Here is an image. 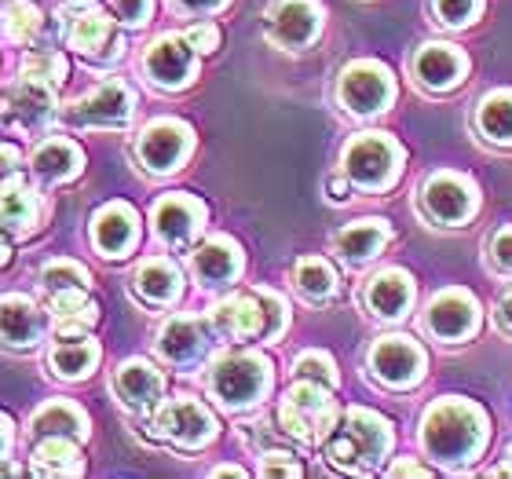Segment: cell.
Masks as SVG:
<instances>
[{
	"label": "cell",
	"instance_id": "obj_19",
	"mask_svg": "<svg viewBox=\"0 0 512 479\" xmlns=\"http://www.w3.org/2000/svg\"><path fill=\"white\" fill-rule=\"evenodd\" d=\"M139 242V213L128 202H107L92 216V245L99 256L121 260Z\"/></svg>",
	"mask_w": 512,
	"mask_h": 479
},
{
	"label": "cell",
	"instance_id": "obj_22",
	"mask_svg": "<svg viewBox=\"0 0 512 479\" xmlns=\"http://www.w3.org/2000/svg\"><path fill=\"white\" fill-rule=\"evenodd\" d=\"M99 341L88 337V330H59L48 348V370L59 381H85L99 366Z\"/></svg>",
	"mask_w": 512,
	"mask_h": 479
},
{
	"label": "cell",
	"instance_id": "obj_45",
	"mask_svg": "<svg viewBox=\"0 0 512 479\" xmlns=\"http://www.w3.org/2000/svg\"><path fill=\"white\" fill-rule=\"evenodd\" d=\"M491 260L498 271H512V227H502L491 238Z\"/></svg>",
	"mask_w": 512,
	"mask_h": 479
},
{
	"label": "cell",
	"instance_id": "obj_37",
	"mask_svg": "<svg viewBox=\"0 0 512 479\" xmlns=\"http://www.w3.org/2000/svg\"><path fill=\"white\" fill-rule=\"evenodd\" d=\"M44 293H59V289H92V275L77 260H66V256H55L41 267L37 275Z\"/></svg>",
	"mask_w": 512,
	"mask_h": 479
},
{
	"label": "cell",
	"instance_id": "obj_51",
	"mask_svg": "<svg viewBox=\"0 0 512 479\" xmlns=\"http://www.w3.org/2000/svg\"><path fill=\"white\" fill-rule=\"evenodd\" d=\"M498 322H502L505 330L512 333V289H509V293H505L502 300H498Z\"/></svg>",
	"mask_w": 512,
	"mask_h": 479
},
{
	"label": "cell",
	"instance_id": "obj_43",
	"mask_svg": "<svg viewBox=\"0 0 512 479\" xmlns=\"http://www.w3.org/2000/svg\"><path fill=\"white\" fill-rule=\"evenodd\" d=\"M183 37L191 41V48L198 55H209L220 48V30H216V22H194V26L183 30Z\"/></svg>",
	"mask_w": 512,
	"mask_h": 479
},
{
	"label": "cell",
	"instance_id": "obj_39",
	"mask_svg": "<svg viewBox=\"0 0 512 479\" xmlns=\"http://www.w3.org/2000/svg\"><path fill=\"white\" fill-rule=\"evenodd\" d=\"M293 377L297 381H315L326 388H337V362L326 352H300L293 362Z\"/></svg>",
	"mask_w": 512,
	"mask_h": 479
},
{
	"label": "cell",
	"instance_id": "obj_50",
	"mask_svg": "<svg viewBox=\"0 0 512 479\" xmlns=\"http://www.w3.org/2000/svg\"><path fill=\"white\" fill-rule=\"evenodd\" d=\"M392 476H428L425 465H414V461H399V465H392Z\"/></svg>",
	"mask_w": 512,
	"mask_h": 479
},
{
	"label": "cell",
	"instance_id": "obj_46",
	"mask_svg": "<svg viewBox=\"0 0 512 479\" xmlns=\"http://www.w3.org/2000/svg\"><path fill=\"white\" fill-rule=\"evenodd\" d=\"M19 169H22L19 147H11V143H0V183L8 180V176H15Z\"/></svg>",
	"mask_w": 512,
	"mask_h": 479
},
{
	"label": "cell",
	"instance_id": "obj_32",
	"mask_svg": "<svg viewBox=\"0 0 512 479\" xmlns=\"http://www.w3.org/2000/svg\"><path fill=\"white\" fill-rule=\"evenodd\" d=\"M30 469L37 476H81L85 461L77 450V439L70 436H41L30 454Z\"/></svg>",
	"mask_w": 512,
	"mask_h": 479
},
{
	"label": "cell",
	"instance_id": "obj_52",
	"mask_svg": "<svg viewBox=\"0 0 512 479\" xmlns=\"http://www.w3.org/2000/svg\"><path fill=\"white\" fill-rule=\"evenodd\" d=\"M8 260H11V245H8V238L0 235V267L8 264Z\"/></svg>",
	"mask_w": 512,
	"mask_h": 479
},
{
	"label": "cell",
	"instance_id": "obj_5",
	"mask_svg": "<svg viewBox=\"0 0 512 479\" xmlns=\"http://www.w3.org/2000/svg\"><path fill=\"white\" fill-rule=\"evenodd\" d=\"M278 425L282 432L300 443H322L337 425V403H333V388L315 381H297L282 395L278 403Z\"/></svg>",
	"mask_w": 512,
	"mask_h": 479
},
{
	"label": "cell",
	"instance_id": "obj_8",
	"mask_svg": "<svg viewBox=\"0 0 512 479\" xmlns=\"http://www.w3.org/2000/svg\"><path fill=\"white\" fill-rule=\"evenodd\" d=\"M55 114H59L55 85H48L41 77L22 74L0 92V121L11 132H41Z\"/></svg>",
	"mask_w": 512,
	"mask_h": 479
},
{
	"label": "cell",
	"instance_id": "obj_18",
	"mask_svg": "<svg viewBox=\"0 0 512 479\" xmlns=\"http://www.w3.org/2000/svg\"><path fill=\"white\" fill-rule=\"evenodd\" d=\"M209 330L231 344L260 341V333H264V308H260L256 289L253 293H231L220 304H213V311H209Z\"/></svg>",
	"mask_w": 512,
	"mask_h": 479
},
{
	"label": "cell",
	"instance_id": "obj_55",
	"mask_svg": "<svg viewBox=\"0 0 512 479\" xmlns=\"http://www.w3.org/2000/svg\"><path fill=\"white\" fill-rule=\"evenodd\" d=\"M66 4H92V0H66Z\"/></svg>",
	"mask_w": 512,
	"mask_h": 479
},
{
	"label": "cell",
	"instance_id": "obj_15",
	"mask_svg": "<svg viewBox=\"0 0 512 479\" xmlns=\"http://www.w3.org/2000/svg\"><path fill=\"white\" fill-rule=\"evenodd\" d=\"M66 48L92 59V63H114V59L125 55V41L114 33V19L99 8H81L70 15Z\"/></svg>",
	"mask_w": 512,
	"mask_h": 479
},
{
	"label": "cell",
	"instance_id": "obj_13",
	"mask_svg": "<svg viewBox=\"0 0 512 479\" xmlns=\"http://www.w3.org/2000/svg\"><path fill=\"white\" fill-rule=\"evenodd\" d=\"M322 22H326V11L319 8V0H275L267 8V37L278 48L300 52V48L315 44Z\"/></svg>",
	"mask_w": 512,
	"mask_h": 479
},
{
	"label": "cell",
	"instance_id": "obj_34",
	"mask_svg": "<svg viewBox=\"0 0 512 479\" xmlns=\"http://www.w3.org/2000/svg\"><path fill=\"white\" fill-rule=\"evenodd\" d=\"M44 30V11L33 0H8L0 8V33L11 44H33Z\"/></svg>",
	"mask_w": 512,
	"mask_h": 479
},
{
	"label": "cell",
	"instance_id": "obj_44",
	"mask_svg": "<svg viewBox=\"0 0 512 479\" xmlns=\"http://www.w3.org/2000/svg\"><path fill=\"white\" fill-rule=\"evenodd\" d=\"M300 465L293 461V454H286V450H271V454H264V461H260V476H300Z\"/></svg>",
	"mask_w": 512,
	"mask_h": 479
},
{
	"label": "cell",
	"instance_id": "obj_35",
	"mask_svg": "<svg viewBox=\"0 0 512 479\" xmlns=\"http://www.w3.org/2000/svg\"><path fill=\"white\" fill-rule=\"evenodd\" d=\"M476 125H480L483 139H491L498 147H512V92L498 88L483 99L476 110Z\"/></svg>",
	"mask_w": 512,
	"mask_h": 479
},
{
	"label": "cell",
	"instance_id": "obj_25",
	"mask_svg": "<svg viewBox=\"0 0 512 479\" xmlns=\"http://www.w3.org/2000/svg\"><path fill=\"white\" fill-rule=\"evenodd\" d=\"M114 395L128 410H139V414H150L154 406L161 403V392H165V377L154 362L147 359H128L114 370Z\"/></svg>",
	"mask_w": 512,
	"mask_h": 479
},
{
	"label": "cell",
	"instance_id": "obj_30",
	"mask_svg": "<svg viewBox=\"0 0 512 479\" xmlns=\"http://www.w3.org/2000/svg\"><path fill=\"white\" fill-rule=\"evenodd\" d=\"M388 238H392V227L384 224V220H355V224L337 231L333 249H337V256H341L344 264L363 267L388 245Z\"/></svg>",
	"mask_w": 512,
	"mask_h": 479
},
{
	"label": "cell",
	"instance_id": "obj_2",
	"mask_svg": "<svg viewBox=\"0 0 512 479\" xmlns=\"http://www.w3.org/2000/svg\"><path fill=\"white\" fill-rule=\"evenodd\" d=\"M392 425L374 410L352 406L322 439V454L341 472H374L392 454Z\"/></svg>",
	"mask_w": 512,
	"mask_h": 479
},
{
	"label": "cell",
	"instance_id": "obj_17",
	"mask_svg": "<svg viewBox=\"0 0 512 479\" xmlns=\"http://www.w3.org/2000/svg\"><path fill=\"white\" fill-rule=\"evenodd\" d=\"M425 326L436 341L458 344L476 333V326H480V308H476V300H472L465 289H443V293L432 297V304H428Z\"/></svg>",
	"mask_w": 512,
	"mask_h": 479
},
{
	"label": "cell",
	"instance_id": "obj_29",
	"mask_svg": "<svg viewBox=\"0 0 512 479\" xmlns=\"http://www.w3.org/2000/svg\"><path fill=\"white\" fill-rule=\"evenodd\" d=\"M132 289H136L139 300L158 304V308H169V304H176L183 293V275L169 256H150V260H143V264L136 267Z\"/></svg>",
	"mask_w": 512,
	"mask_h": 479
},
{
	"label": "cell",
	"instance_id": "obj_27",
	"mask_svg": "<svg viewBox=\"0 0 512 479\" xmlns=\"http://www.w3.org/2000/svg\"><path fill=\"white\" fill-rule=\"evenodd\" d=\"M366 308L370 315L381 322H399L410 311L414 304V278L399 271V267H384L370 278V286H366Z\"/></svg>",
	"mask_w": 512,
	"mask_h": 479
},
{
	"label": "cell",
	"instance_id": "obj_33",
	"mask_svg": "<svg viewBox=\"0 0 512 479\" xmlns=\"http://www.w3.org/2000/svg\"><path fill=\"white\" fill-rule=\"evenodd\" d=\"M48 315L59 330H88L99 319V308L88 297V289H59V293H48Z\"/></svg>",
	"mask_w": 512,
	"mask_h": 479
},
{
	"label": "cell",
	"instance_id": "obj_41",
	"mask_svg": "<svg viewBox=\"0 0 512 479\" xmlns=\"http://www.w3.org/2000/svg\"><path fill=\"white\" fill-rule=\"evenodd\" d=\"M432 11H436V19L443 26L461 30V26H469L483 11V0H432Z\"/></svg>",
	"mask_w": 512,
	"mask_h": 479
},
{
	"label": "cell",
	"instance_id": "obj_28",
	"mask_svg": "<svg viewBox=\"0 0 512 479\" xmlns=\"http://www.w3.org/2000/svg\"><path fill=\"white\" fill-rule=\"evenodd\" d=\"M465 70H469V59L458 48H450V44H425L414 55L417 85H425L428 92H450V88H458L465 81Z\"/></svg>",
	"mask_w": 512,
	"mask_h": 479
},
{
	"label": "cell",
	"instance_id": "obj_7",
	"mask_svg": "<svg viewBox=\"0 0 512 479\" xmlns=\"http://www.w3.org/2000/svg\"><path fill=\"white\" fill-rule=\"evenodd\" d=\"M337 99L341 107L355 118H374L381 110L392 107L395 99V81L392 70L377 59H355L341 70L337 81Z\"/></svg>",
	"mask_w": 512,
	"mask_h": 479
},
{
	"label": "cell",
	"instance_id": "obj_47",
	"mask_svg": "<svg viewBox=\"0 0 512 479\" xmlns=\"http://www.w3.org/2000/svg\"><path fill=\"white\" fill-rule=\"evenodd\" d=\"M180 11H191V15H213L227 4V0H172Z\"/></svg>",
	"mask_w": 512,
	"mask_h": 479
},
{
	"label": "cell",
	"instance_id": "obj_31",
	"mask_svg": "<svg viewBox=\"0 0 512 479\" xmlns=\"http://www.w3.org/2000/svg\"><path fill=\"white\" fill-rule=\"evenodd\" d=\"M30 436L41 439V436H70L77 443H85L92 436V421L88 414L81 410L77 403L70 399H52V403H44L37 414L30 417Z\"/></svg>",
	"mask_w": 512,
	"mask_h": 479
},
{
	"label": "cell",
	"instance_id": "obj_12",
	"mask_svg": "<svg viewBox=\"0 0 512 479\" xmlns=\"http://www.w3.org/2000/svg\"><path fill=\"white\" fill-rule=\"evenodd\" d=\"M143 74L150 77V85L165 88V92H180L198 74V52L183 33H165L143 52Z\"/></svg>",
	"mask_w": 512,
	"mask_h": 479
},
{
	"label": "cell",
	"instance_id": "obj_54",
	"mask_svg": "<svg viewBox=\"0 0 512 479\" xmlns=\"http://www.w3.org/2000/svg\"><path fill=\"white\" fill-rule=\"evenodd\" d=\"M498 476H512V447L505 450V461H502V469H498Z\"/></svg>",
	"mask_w": 512,
	"mask_h": 479
},
{
	"label": "cell",
	"instance_id": "obj_24",
	"mask_svg": "<svg viewBox=\"0 0 512 479\" xmlns=\"http://www.w3.org/2000/svg\"><path fill=\"white\" fill-rule=\"evenodd\" d=\"M191 275L202 289H224L242 275V249L231 238L216 235L191 253Z\"/></svg>",
	"mask_w": 512,
	"mask_h": 479
},
{
	"label": "cell",
	"instance_id": "obj_4",
	"mask_svg": "<svg viewBox=\"0 0 512 479\" xmlns=\"http://www.w3.org/2000/svg\"><path fill=\"white\" fill-rule=\"evenodd\" d=\"M403 147L384 132H363V136L348 139L341 154V172L352 180V187L363 191H388L399 172H403Z\"/></svg>",
	"mask_w": 512,
	"mask_h": 479
},
{
	"label": "cell",
	"instance_id": "obj_3",
	"mask_svg": "<svg viewBox=\"0 0 512 479\" xmlns=\"http://www.w3.org/2000/svg\"><path fill=\"white\" fill-rule=\"evenodd\" d=\"M205 384L209 395L231 414L253 410L271 392V362L260 352H224L209 362Z\"/></svg>",
	"mask_w": 512,
	"mask_h": 479
},
{
	"label": "cell",
	"instance_id": "obj_1",
	"mask_svg": "<svg viewBox=\"0 0 512 479\" xmlns=\"http://www.w3.org/2000/svg\"><path fill=\"white\" fill-rule=\"evenodd\" d=\"M487 436H491L487 414L476 403L461 399V395L432 403L425 410V421H421V447H425V454L436 458L439 465H450V469L480 458L483 447H487Z\"/></svg>",
	"mask_w": 512,
	"mask_h": 479
},
{
	"label": "cell",
	"instance_id": "obj_26",
	"mask_svg": "<svg viewBox=\"0 0 512 479\" xmlns=\"http://www.w3.org/2000/svg\"><path fill=\"white\" fill-rule=\"evenodd\" d=\"M205 348H209V333L191 315L169 319L158 330V341H154V352L161 355V362H169V366H194L205 355Z\"/></svg>",
	"mask_w": 512,
	"mask_h": 479
},
{
	"label": "cell",
	"instance_id": "obj_42",
	"mask_svg": "<svg viewBox=\"0 0 512 479\" xmlns=\"http://www.w3.org/2000/svg\"><path fill=\"white\" fill-rule=\"evenodd\" d=\"M110 8H114V15H118L121 26H128V30H139V26L150 19L154 0H110Z\"/></svg>",
	"mask_w": 512,
	"mask_h": 479
},
{
	"label": "cell",
	"instance_id": "obj_23",
	"mask_svg": "<svg viewBox=\"0 0 512 479\" xmlns=\"http://www.w3.org/2000/svg\"><path fill=\"white\" fill-rule=\"evenodd\" d=\"M44 341V311L26 293H4L0 297V344L8 348H37Z\"/></svg>",
	"mask_w": 512,
	"mask_h": 479
},
{
	"label": "cell",
	"instance_id": "obj_49",
	"mask_svg": "<svg viewBox=\"0 0 512 479\" xmlns=\"http://www.w3.org/2000/svg\"><path fill=\"white\" fill-rule=\"evenodd\" d=\"M11 443H15V425L8 414H0V461L11 454Z\"/></svg>",
	"mask_w": 512,
	"mask_h": 479
},
{
	"label": "cell",
	"instance_id": "obj_10",
	"mask_svg": "<svg viewBox=\"0 0 512 479\" xmlns=\"http://www.w3.org/2000/svg\"><path fill=\"white\" fill-rule=\"evenodd\" d=\"M194 150V132L191 125H183L176 118H158L150 121L143 132L136 136V158L139 165L154 176H169L191 158Z\"/></svg>",
	"mask_w": 512,
	"mask_h": 479
},
{
	"label": "cell",
	"instance_id": "obj_38",
	"mask_svg": "<svg viewBox=\"0 0 512 479\" xmlns=\"http://www.w3.org/2000/svg\"><path fill=\"white\" fill-rule=\"evenodd\" d=\"M22 74L30 77H41V81H48V85H63L66 74H70V66H66V59L59 52H48V48H37V52L22 55Z\"/></svg>",
	"mask_w": 512,
	"mask_h": 479
},
{
	"label": "cell",
	"instance_id": "obj_14",
	"mask_svg": "<svg viewBox=\"0 0 512 479\" xmlns=\"http://www.w3.org/2000/svg\"><path fill=\"white\" fill-rule=\"evenodd\" d=\"M205 205L191 194H165L154 202L150 209V227H154V238L169 249H187L194 238L202 235L205 227Z\"/></svg>",
	"mask_w": 512,
	"mask_h": 479
},
{
	"label": "cell",
	"instance_id": "obj_6",
	"mask_svg": "<svg viewBox=\"0 0 512 479\" xmlns=\"http://www.w3.org/2000/svg\"><path fill=\"white\" fill-rule=\"evenodd\" d=\"M216 417L194 395H172L150 410V436L180 450H202L216 439Z\"/></svg>",
	"mask_w": 512,
	"mask_h": 479
},
{
	"label": "cell",
	"instance_id": "obj_53",
	"mask_svg": "<svg viewBox=\"0 0 512 479\" xmlns=\"http://www.w3.org/2000/svg\"><path fill=\"white\" fill-rule=\"evenodd\" d=\"M213 476H246V472H242V469H235V465H220V469H216Z\"/></svg>",
	"mask_w": 512,
	"mask_h": 479
},
{
	"label": "cell",
	"instance_id": "obj_9",
	"mask_svg": "<svg viewBox=\"0 0 512 479\" xmlns=\"http://www.w3.org/2000/svg\"><path fill=\"white\" fill-rule=\"evenodd\" d=\"M136 114V92L125 81H103L88 96L74 99L63 110V121L74 128H128Z\"/></svg>",
	"mask_w": 512,
	"mask_h": 479
},
{
	"label": "cell",
	"instance_id": "obj_16",
	"mask_svg": "<svg viewBox=\"0 0 512 479\" xmlns=\"http://www.w3.org/2000/svg\"><path fill=\"white\" fill-rule=\"evenodd\" d=\"M425 213L443 227H461L476 213V187L458 172H436L421 191Z\"/></svg>",
	"mask_w": 512,
	"mask_h": 479
},
{
	"label": "cell",
	"instance_id": "obj_21",
	"mask_svg": "<svg viewBox=\"0 0 512 479\" xmlns=\"http://www.w3.org/2000/svg\"><path fill=\"white\" fill-rule=\"evenodd\" d=\"M81 169H85V150L66 136L41 139L30 154V176L44 187H63V183L77 180Z\"/></svg>",
	"mask_w": 512,
	"mask_h": 479
},
{
	"label": "cell",
	"instance_id": "obj_11",
	"mask_svg": "<svg viewBox=\"0 0 512 479\" xmlns=\"http://www.w3.org/2000/svg\"><path fill=\"white\" fill-rule=\"evenodd\" d=\"M366 366L374 373V381H381L384 388H414L425 377L428 359L417 341L392 333V337L374 341V348L366 355Z\"/></svg>",
	"mask_w": 512,
	"mask_h": 479
},
{
	"label": "cell",
	"instance_id": "obj_40",
	"mask_svg": "<svg viewBox=\"0 0 512 479\" xmlns=\"http://www.w3.org/2000/svg\"><path fill=\"white\" fill-rule=\"evenodd\" d=\"M256 297H260V308H264V333H260V341L271 344L286 333L289 308H286V300L278 297V293H271V289H256Z\"/></svg>",
	"mask_w": 512,
	"mask_h": 479
},
{
	"label": "cell",
	"instance_id": "obj_20",
	"mask_svg": "<svg viewBox=\"0 0 512 479\" xmlns=\"http://www.w3.org/2000/svg\"><path fill=\"white\" fill-rule=\"evenodd\" d=\"M41 220H44L41 191L22 172H15V176H8V180L0 183V231L22 238L30 235V231H37Z\"/></svg>",
	"mask_w": 512,
	"mask_h": 479
},
{
	"label": "cell",
	"instance_id": "obj_48",
	"mask_svg": "<svg viewBox=\"0 0 512 479\" xmlns=\"http://www.w3.org/2000/svg\"><path fill=\"white\" fill-rule=\"evenodd\" d=\"M326 191H330V202H348L352 198V180L348 176H330V183H326Z\"/></svg>",
	"mask_w": 512,
	"mask_h": 479
},
{
	"label": "cell",
	"instance_id": "obj_36",
	"mask_svg": "<svg viewBox=\"0 0 512 479\" xmlns=\"http://www.w3.org/2000/svg\"><path fill=\"white\" fill-rule=\"evenodd\" d=\"M293 282H297L300 297H308V300H330L333 293H337V286H341L337 271H333L322 256H304V260H297Z\"/></svg>",
	"mask_w": 512,
	"mask_h": 479
}]
</instances>
